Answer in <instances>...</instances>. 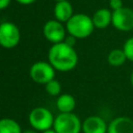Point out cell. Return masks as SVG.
<instances>
[{"mask_svg": "<svg viewBox=\"0 0 133 133\" xmlns=\"http://www.w3.org/2000/svg\"><path fill=\"white\" fill-rule=\"evenodd\" d=\"M48 61L59 72H70L77 66L78 54L74 47L64 42L54 44L48 51Z\"/></svg>", "mask_w": 133, "mask_h": 133, "instance_id": "obj_1", "label": "cell"}, {"mask_svg": "<svg viewBox=\"0 0 133 133\" xmlns=\"http://www.w3.org/2000/svg\"><path fill=\"white\" fill-rule=\"evenodd\" d=\"M66 32L77 39L86 38L95 30L91 17L85 14H74L73 17L65 23Z\"/></svg>", "mask_w": 133, "mask_h": 133, "instance_id": "obj_2", "label": "cell"}, {"mask_svg": "<svg viewBox=\"0 0 133 133\" xmlns=\"http://www.w3.org/2000/svg\"><path fill=\"white\" fill-rule=\"evenodd\" d=\"M54 118L52 112L46 107H35L28 115V123L31 128L37 132H44L46 130L52 129L54 124Z\"/></svg>", "mask_w": 133, "mask_h": 133, "instance_id": "obj_3", "label": "cell"}, {"mask_svg": "<svg viewBox=\"0 0 133 133\" xmlns=\"http://www.w3.org/2000/svg\"><path fill=\"white\" fill-rule=\"evenodd\" d=\"M53 130L56 133H81L82 122L74 112L59 113L54 118Z\"/></svg>", "mask_w": 133, "mask_h": 133, "instance_id": "obj_4", "label": "cell"}, {"mask_svg": "<svg viewBox=\"0 0 133 133\" xmlns=\"http://www.w3.org/2000/svg\"><path fill=\"white\" fill-rule=\"evenodd\" d=\"M55 69L49 61H36L29 69L30 78L37 84H47L55 79Z\"/></svg>", "mask_w": 133, "mask_h": 133, "instance_id": "obj_5", "label": "cell"}, {"mask_svg": "<svg viewBox=\"0 0 133 133\" xmlns=\"http://www.w3.org/2000/svg\"><path fill=\"white\" fill-rule=\"evenodd\" d=\"M21 33L18 26L11 22L0 24V46L5 49H12L20 43Z\"/></svg>", "mask_w": 133, "mask_h": 133, "instance_id": "obj_6", "label": "cell"}, {"mask_svg": "<svg viewBox=\"0 0 133 133\" xmlns=\"http://www.w3.org/2000/svg\"><path fill=\"white\" fill-rule=\"evenodd\" d=\"M112 26L122 32L133 30V9L123 6L122 8L112 11Z\"/></svg>", "mask_w": 133, "mask_h": 133, "instance_id": "obj_7", "label": "cell"}, {"mask_svg": "<svg viewBox=\"0 0 133 133\" xmlns=\"http://www.w3.org/2000/svg\"><path fill=\"white\" fill-rule=\"evenodd\" d=\"M43 33L45 38L52 45L61 43L66 37V29L61 22L57 20H49L43 27Z\"/></svg>", "mask_w": 133, "mask_h": 133, "instance_id": "obj_8", "label": "cell"}, {"mask_svg": "<svg viewBox=\"0 0 133 133\" xmlns=\"http://www.w3.org/2000/svg\"><path fill=\"white\" fill-rule=\"evenodd\" d=\"M108 124L106 121L99 115L87 116L82 122L83 133H107Z\"/></svg>", "mask_w": 133, "mask_h": 133, "instance_id": "obj_9", "label": "cell"}, {"mask_svg": "<svg viewBox=\"0 0 133 133\" xmlns=\"http://www.w3.org/2000/svg\"><path fill=\"white\" fill-rule=\"evenodd\" d=\"M107 133H133V119L126 115L114 117L108 124Z\"/></svg>", "mask_w": 133, "mask_h": 133, "instance_id": "obj_10", "label": "cell"}, {"mask_svg": "<svg viewBox=\"0 0 133 133\" xmlns=\"http://www.w3.org/2000/svg\"><path fill=\"white\" fill-rule=\"evenodd\" d=\"M92 23L95 28L97 29H105L109 25H111L112 22V10L110 8H99L97 9L92 17Z\"/></svg>", "mask_w": 133, "mask_h": 133, "instance_id": "obj_11", "label": "cell"}, {"mask_svg": "<svg viewBox=\"0 0 133 133\" xmlns=\"http://www.w3.org/2000/svg\"><path fill=\"white\" fill-rule=\"evenodd\" d=\"M73 15H74L73 6L69 0L56 2L55 6H54L55 20H57L61 23H66L73 17Z\"/></svg>", "mask_w": 133, "mask_h": 133, "instance_id": "obj_12", "label": "cell"}, {"mask_svg": "<svg viewBox=\"0 0 133 133\" xmlns=\"http://www.w3.org/2000/svg\"><path fill=\"white\" fill-rule=\"evenodd\" d=\"M56 107L60 113L73 112L76 107V99L70 94H61L57 97Z\"/></svg>", "mask_w": 133, "mask_h": 133, "instance_id": "obj_13", "label": "cell"}, {"mask_svg": "<svg viewBox=\"0 0 133 133\" xmlns=\"http://www.w3.org/2000/svg\"><path fill=\"white\" fill-rule=\"evenodd\" d=\"M126 61H127V57L123 49L119 48L112 49L107 55V62L110 66L118 68L122 66Z\"/></svg>", "mask_w": 133, "mask_h": 133, "instance_id": "obj_14", "label": "cell"}, {"mask_svg": "<svg viewBox=\"0 0 133 133\" xmlns=\"http://www.w3.org/2000/svg\"><path fill=\"white\" fill-rule=\"evenodd\" d=\"M23 130L20 124L14 118H0V133H22Z\"/></svg>", "mask_w": 133, "mask_h": 133, "instance_id": "obj_15", "label": "cell"}, {"mask_svg": "<svg viewBox=\"0 0 133 133\" xmlns=\"http://www.w3.org/2000/svg\"><path fill=\"white\" fill-rule=\"evenodd\" d=\"M45 89L47 91L48 95L52 96V97H58L59 95H61V85L60 82L56 79H53L51 81H49L47 84H45Z\"/></svg>", "mask_w": 133, "mask_h": 133, "instance_id": "obj_16", "label": "cell"}, {"mask_svg": "<svg viewBox=\"0 0 133 133\" xmlns=\"http://www.w3.org/2000/svg\"><path fill=\"white\" fill-rule=\"evenodd\" d=\"M126 54V57H127V60L133 62V36L127 38L123 45V48H122Z\"/></svg>", "mask_w": 133, "mask_h": 133, "instance_id": "obj_17", "label": "cell"}, {"mask_svg": "<svg viewBox=\"0 0 133 133\" xmlns=\"http://www.w3.org/2000/svg\"><path fill=\"white\" fill-rule=\"evenodd\" d=\"M123 6H124L123 5V0H109V8L112 11L119 9Z\"/></svg>", "mask_w": 133, "mask_h": 133, "instance_id": "obj_18", "label": "cell"}, {"mask_svg": "<svg viewBox=\"0 0 133 133\" xmlns=\"http://www.w3.org/2000/svg\"><path fill=\"white\" fill-rule=\"evenodd\" d=\"M76 39L77 38H75L74 36H72V35H68L66 37H65V39L63 41L65 44H68L69 46H72V47H74V45H75V43H76Z\"/></svg>", "mask_w": 133, "mask_h": 133, "instance_id": "obj_19", "label": "cell"}, {"mask_svg": "<svg viewBox=\"0 0 133 133\" xmlns=\"http://www.w3.org/2000/svg\"><path fill=\"white\" fill-rule=\"evenodd\" d=\"M11 0H0V10H3L5 8H7L10 4Z\"/></svg>", "mask_w": 133, "mask_h": 133, "instance_id": "obj_20", "label": "cell"}, {"mask_svg": "<svg viewBox=\"0 0 133 133\" xmlns=\"http://www.w3.org/2000/svg\"><path fill=\"white\" fill-rule=\"evenodd\" d=\"M19 4H22V5H30L32 4L33 2H35L36 0H16Z\"/></svg>", "mask_w": 133, "mask_h": 133, "instance_id": "obj_21", "label": "cell"}, {"mask_svg": "<svg viewBox=\"0 0 133 133\" xmlns=\"http://www.w3.org/2000/svg\"><path fill=\"white\" fill-rule=\"evenodd\" d=\"M22 133H38V132H37V131H35V130H33V129H28V130L23 131Z\"/></svg>", "mask_w": 133, "mask_h": 133, "instance_id": "obj_22", "label": "cell"}, {"mask_svg": "<svg viewBox=\"0 0 133 133\" xmlns=\"http://www.w3.org/2000/svg\"><path fill=\"white\" fill-rule=\"evenodd\" d=\"M41 133H56L54 130H53V128L52 129H49V130H46V131H44V132H41Z\"/></svg>", "mask_w": 133, "mask_h": 133, "instance_id": "obj_23", "label": "cell"}, {"mask_svg": "<svg viewBox=\"0 0 133 133\" xmlns=\"http://www.w3.org/2000/svg\"><path fill=\"white\" fill-rule=\"evenodd\" d=\"M130 83H131V85L133 87V71L131 72V75H130Z\"/></svg>", "mask_w": 133, "mask_h": 133, "instance_id": "obj_24", "label": "cell"}, {"mask_svg": "<svg viewBox=\"0 0 133 133\" xmlns=\"http://www.w3.org/2000/svg\"><path fill=\"white\" fill-rule=\"evenodd\" d=\"M56 2H58V1H65V0H55Z\"/></svg>", "mask_w": 133, "mask_h": 133, "instance_id": "obj_25", "label": "cell"}]
</instances>
